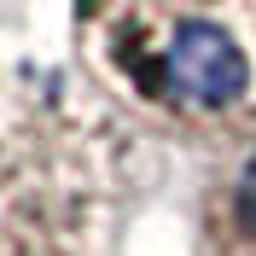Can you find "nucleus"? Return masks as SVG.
I'll use <instances>...</instances> for the list:
<instances>
[{"instance_id":"nucleus-3","label":"nucleus","mask_w":256,"mask_h":256,"mask_svg":"<svg viewBox=\"0 0 256 256\" xmlns=\"http://www.w3.org/2000/svg\"><path fill=\"white\" fill-rule=\"evenodd\" d=\"M198 256H256V152L204 186L198 198Z\"/></svg>"},{"instance_id":"nucleus-2","label":"nucleus","mask_w":256,"mask_h":256,"mask_svg":"<svg viewBox=\"0 0 256 256\" xmlns=\"http://www.w3.org/2000/svg\"><path fill=\"white\" fill-rule=\"evenodd\" d=\"M128 186V140L105 111L0 82V256H94Z\"/></svg>"},{"instance_id":"nucleus-1","label":"nucleus","mask_w":256,"mask_h":256,"mask_svg":"<svg viewBox=\"0 0 256 256\" xmlns=\"http://www.w3.org/2000/svg\"><path fill=\"white\" fill-rule=\"evenodd\" d=\"M76 52L134 122L256 140V0H76Z\"/></svg>"}]
</instances>
